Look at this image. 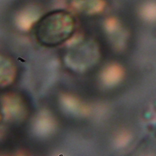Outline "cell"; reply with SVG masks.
<instances>
[{
	"label": "cell",
	"mask_w": 156,
	"mask_h": 156,
	"mask_svg": "<svg viewBox=\"0 0 156 156\" xmlns=\"http://www.w3.org/2000/svg\"><path fill=\"white\" fill-rule=\"evenodd\" d=\"M15 70L12 64L4 58H0V85L10 83L14 77Z\"/></svg>",
	"instance_id": "cell-2"
},
{
	"label": "cell",
	"mask_w": 156,
	"mask_h": 156,
	"mask_svg": "<svg viewBox=\"0 0 156 156\" xmlns=\"http://www.w3.org/2000/svg\"><path fill=\"white\" fill-rule=\"evenodd\" d=\"M75 28V20L65 10H54L44 15L37 23L35 37L38 41L46 46L60 44L69 39Z\"/></svg>",
	"instance_id": "cell-1"
},
{
	"label": "cell",
	"mask_w": 156,
	"mask_h": 156,
	"mask_svg": "<svg viewBox=\"0 0 156 156\" xmlns=\"http://www.w3.org/2000/svg\"><path fill=\"white\" fill-rule=\"evenodd\" d=\"M1 112H0V119H1Z\"/></svg>",
	"instance_id": "cell-3"
}]
</instances>
